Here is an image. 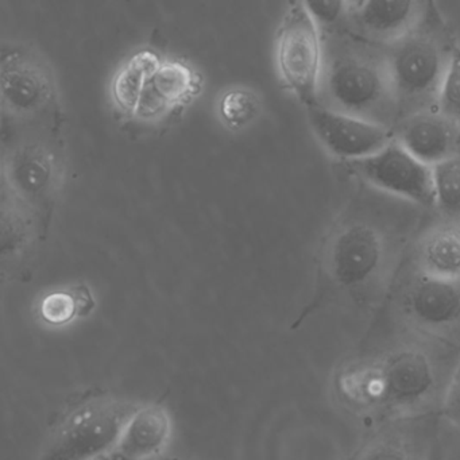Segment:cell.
<instances>
[{
    "label": "cell",
    "mask_w": 460,
    "mask_h": 460,
    "mask_svg": "<svg viewBox=\"0 0 460 460\" xmlns=\"http://www.w3.org/2000/svg\"><path fill=\"white\" fill-rule=\"evenodd\" d=\"M349 169L382 192L419 206H435L432 168L420 163L395 139L371 157L349 163Z\"/></svg>",
    "instance_id": "11"
},
{
    "label": "cell",
    "mask_w": 460,
    "mask_h": 460,
    "mask_svg": "<svg viewBox=\"0 0 460 460\" xmlns=\"http://www.w3.org/2000/svg\"><path fill=\"white\" fill-rule=\"evenodd\" d=\"M139 405L99 395L66 414L40 460H96L110 454Z\"/></svg>",
    "instance_id": "9"
},
{
    "label": "cell",
    "mask_w": 460,
    "mask_h": 460,
    "mask_svg": "<svg viewBox=\"0 0 460 460\" xmlns=\"http://www.w3.org/2000/svg\"><path fill=\"white\" fill-rule=\"evenodd\" d=\"M220 117L231 130L244 128L257 119L261 101L252 91L246 88H231L223 93L219 102Z\"/></svg>",
    "instance_id": "21"
},
{
    "label": "cell",
    "mask_w": 460,
    "mask_h": 460,
    "mask_svg": "<svg viewBox=\"0 0 460 460\" xmlns=\"http://www.w3.org/2000/svg\"><path fill=\"white\" fill-rule=\"evenodd\" d=\"M429 4L424 2H349L346 20L362 39L386 47L408 36L427 15Z\"/></svg>",
    "instance_id": "14"
},
{
    "label": "cell",
    "mask_w": 460,
    "mask_h": 460,
    "mask_svg": "<svg viewBox=\"0 0 460 460\" xmlns=\"http://www.w3.org/2000/svg\"><path fill=\"white\" fill-rule=\"evenodd\" d=\"M435 206L447 220L460 222V155L432 168Z\"/></svg>",
    "instance_id": "20"
},
{
    "label": "cell",
    "mask_w": 460,
    "mask_h": 460,
    "mask_svg": "<svg viewBox=\"0 0 460 460\" xmlns=\"http://www.w3.org/2000/svg\"><path fill=\"white\" fill-rule=\"evenodd\" d=\"M322 31L305 2L288 6L276 39V63L285 87L308 109L319 104L324 72Z\"/></svg>",
    "instance_id": "10"
},
{
    "label": "cell",
    "mask_w": 460,
    "mask_h": 460,
    "mask_svg": "<svg viewBox=\"0 0 460 460\" xmlns=\"http://www.w3.org/2000/svg\"><path fill=\"white\" fill-rule=\"evenodd\" d=\"M376 314L460 349V282L398 273Z\"/></svg>",
    "instance_id": "8"
},
{
    "label": "cell",
    "mask_w": 460,
    "mask_h": 460,
    "mask_svg": "<svg viewBox=\"0 0 460 460\" xmlns=\"http://www.w3.org/2000/svg\"><path fill=\"white\" fill-rule=\"evenodd\" d=\"M149 460H179V459H173V457L163 456V455H160V456L153 457V459H149Z\"/></svg>",
    "instance_id": "25"
},
{
    "label": "cell",
    "mask_w": 460,
    "mask_h": 460,
    "mask_svg": "<svg viewBox=\"0 0 460 460\" xmlns=\"http://www.w3.org/2000/svg\"><path fill=\"white\" fill-rule=\"evenodd\" d=\"M392 236L367 217L341 219L319 252L316 292L293 328L330 304L378 312L397 277Z\"/></svg>",
    "instance_id": "2"
},
{
    "label": "cell",
    "mask_w": 460,
    "mask_h": 460,
    "mask_svg": "<svg viewBox=\"0 0 460 460\" xmlns=\"http://www.w3.org/2000/svg\"><path fill=\"white\" fill-rule=\"evenodd\" d=\"M459 128L438 110H422L398 122L394 139L420 163L435 168L460 155Z\"/></svg>",
    "instance_id": "15"
},
{
    "label": "cell",
    "mask_w": 460,
    "mask_h": 460,
    "mask_svg": "<svg viewBox=\"0 0 460 460\" xmlns=\"http://www.w3.org/2000/svg\"><path fill=\"white\" fill-rule=\"evenodd\" d=\"M459 363L460 349L376 314L331 385L338 402L370 427L441 416Z\"/></svg>",
    "instance_id": "1"
},
{
    "label": "cell",
    "mask_w": 460,
    "mask_h": 460,
    "mask_svg": "<svg viewBox=\"0 0 460 460\" xmlns=\"http://www.w3.org/2000/svg\"><path fill=\"white\" fill-rule=\"evenodd\" d=\"M411 269L430 279L460 282V222L444 220L428 228L414 247Z\"/></svg>",
    "instance_id": "17"
},
{
    "label": "cell",
    "mask_w": 460,
    "mask_h": 460,
    "mask_svg": "<svg viewBox=\"0 0 460 460\" xmlns=\"http://www.w3.org/2000/svg\"><path fill=\"white\" fill-rule=\"evenodd\" d=\"M172 433V417L164 406H139L103 459L149 460L160 456L171 443Z\"/></svg>",
    "instance_id": "16"
},
{
    "label": "cell",
    "mask_w": 460,
    "mask_h": 460,
    "mask_svg": "<svg viewBox=\"0 0 460 460\" xmlns=\"http://www.w3.org/2000/svg\"><path fill=\"white\" fill-rule=\"evenodd\" d=\"M308 120L314 136L332 157L349 163L365 160L394 141V131L386 126L327 109L308 107Z\"/></svg>",
    "instance_id": "12"
},
{
    "label": "cell",
    "mask_w": 460,
    "mask_h": 460,
    "mask_svg": "<svg viewBox=\"0 0 460 460\" xmlns=\"http://www.w3.org/2000/svg\"><path fill=\"white\" fill-rule=\"evenodd\" d=\"M441 417L460 430V363L455 371L448 390H447L446 400H444L443 409H441Z\"/></svg>",
    "instance_id": "24"
},
{
    "label": "cell",
    "mask_w": 460,
    "mask_h": 460,
    "mask_svg": "<svg viewBox=\"0 0 460 460\" xmlns=\"http://www.w3.org/2000/svg\"><path fill=\"white\" fill-rule=\"evenodd\" d=\"M456 50L446 25L430 9L411 33L386 48L385 58L400 114L406 117L436 106Z\"/></svg>",
    "instance_id": "6"
},
{
    "label": "cell",
    "mask_w": 460,
    "mask_h": 460,
    "mask_svg": "<svg viewBox=\"0 0 460 460\" xmlns=\"http://www.w3.org/2000/svg\"><path fill=\"white\" fill-rule=\"evenodd\" d=\"M440 417L376 425L347 460H438Z\"/></svg>",
    "instance_id": "13"
},
{
    "label": "cell",
    "mask_w": 460,
    "mask_h": 460,
    "mask_svg": "<svg viewBox=\"0 0 460 460\" xmlns=\"http://www.w3.org/2000/svg\"><path fill=\"white\" fill-rule=\"evenodd\" d=\"M305 4L320 31L341 22L349 12V2H305Z\"/></svg>",
    "instance_id": "23"
},
{
    "label": "cell",
    "mask_w": 460,
    "mask_h": 460,
    "mask_svg": "<svg viewBox=\"0 0 460 460\" xmlns=\"http://www.w3.org/2000/svg\"><path fill=\"white\" fill-rule=\"evenodd\" d=\"M435 109L460 128V49L455 52L436 99Z\"/></svg>",
    "instance_id": "22"
},
{
    "label": "cell",
    "mask_w": 460,
    "mask_h": 460,
    "mask_svg": "<svg viewBox=\"0 0 460 460\" xmlns=\"http://www.w3.org/2000/svg\"><path fill=\"white\" fill-rule=\"evenodd\" d=\"M95 306V300L85 285L66 290H56L44 296L39 314L47 324L53 327L69 324L76 317L87 316Z\"/></svg>",
    "instance_id": "19"
},
{
    "label": "cell",
    "mask_w": 460,
    "mask_h": 460,
    "mask_svg": "<svg viewBox=\"0 0 460 460\" xmlns=\"http://www.w3.org/2000/svg\"><path fill=\"white\" fill-rule=\"evenodd\" d=\"M2 172L10 203L33 217L45 239L66 179L61 137L12 130Z\"/></svg>",
    "instance_id": "5"
},
{
    "label": "cell",
    "mask_w": 460,
    "mask_h": 460,
    "mask_svg": "<svg viewBox=\"0 0 460 460\" xmlns=\"http://www.w3.org/2000/svg\"><path fill=\"white\" fill-rule=\"evenodd\" d=\"M201 85L203 77L195 66L145 47L128 56L115 72L112 104L130 128L155 130L180 117Z\"/></svg>",
    "instance_id": "3"
},
{
    "label": "cell",
    "mask_w": 460,
    "mask_h": 460,
    "mask_svg": "<svg viewBox=\"0 0 460 460\" xmlns=\"http://www.w3.org/2000/svg\"><path fill=\"white\" fill-rule=\"evenodd\" d=\"M319 104L390 128L400 110L385 53L354 42L325 50Z\"/></svg>",
    "instance_id": "4"
},
{
    "label": "cell",
    "mask_w": 460,
    "mask_h": 460,
    "mask_svg": "<svg viewBox=\"0 0 460 460\" xmlns=\"http://www.w3.org/2000/svg\"><path fill=\"white\" fill-rule=\"evenodd\" d=\"M0 83L2 107L12 130L61 137L63 104L55 74L41 53L23 44H4Z\"/></svg>",
    "instance_id": "7"
},
{
    "label": "cell",
    "mask_w": 460,
    "mask_h": 460,
    "mask_svg": "<svg viewBox=\"0 0 460 460\" xmlns=\"http://www.w3.org/2000/svg\"><path fill=\"white\" fill-rule=\"evenodd\" d=\"M2 263L4 269L20 268L33 252L37 241H44L39 225L14 204L4 203L2 209Z\"/></svg>",
    "instance_id": "18"
}]
</instances>
